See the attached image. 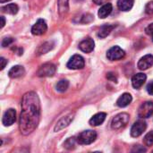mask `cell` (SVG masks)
<instances>
[{
	"label": "cell",
	"mask_w": 153,
	"mask_h": 153,
	"mask_svg": "<svg viewBox=\"0 0 153 153\" xmlns=\"http://www.w3.org/2000/svg\"><path fill=\"white\" fill-rule=\"evenodd\" d=\"M145 13L147 14H153V1L149 2L145 6Z\"/></svg>",
	"instance_id": "obj_27"
},
{
	"label": "cell",
	"mask_w": 153,
	"mask_h": 153,
	"mask_svg": "<svg viewBox=\"0 0 153 153\" xmlns=\"http://www.w3.org/2000/svg\"><path fill=\"white\" fill-rule=\"evenodd\" d=\"M84 65H85L84 58L80 55L73 56L67 63V67L69 69H73V70L82 69L84 67Z\"/></svg>",
	"instance_id": "obj_5"
},
{
	"label": "cell",
	"mask_w": 153,
	"mask_h": 153,
	"mask_svg": "<svg viewBox=\"0 0 153 153\" xmlns=\"http://www.w3.org/2000/svg\"><path fill=\"white\" fill-rule=\"evenodd\" d=\"M153 65V56L152 55H146L144 56H143L139 62H138V68L142 71L147 70L150 67H152Z\"/></svg>",
	"instance_id": "obj_12"
},
{
	"label": "cell",
	"mask_w": 153,
	"mask_h": 153,
	"mask_svg": "<svg viewBox=\"0 0 153 153\" xmlns=\"http://www.w3.org/2000/svg\"><path fill=\"white\" fill-rule=\"evenodd\" d=\"M94 48H95V42L91 38H87L79 44V48L85 53H91V51H93Z\"/></svg>",
	"instance_id": "obj_13"
},
{
	"label": "cell",
	"mask_w": 153,
	"mask_h": 153,
	"mask_svg": "<svg viewBox=\"0 0 153 153\" xmlns=\"http://www.w3.org/2000/svg\"><path fill=\"white\" fill-rule=\"evenodd\" d=\"M19 7L15 4H9L1 8V11L4 13H9V14H16L18 13Z\"/></svg>",
	"instance_id": "obj_22"
},
{
	"label": "cell",
	"mask_w": 153,
	"mask_h": 153,
	"mask_svg": "<svg viewBox=\"0 0 153 153\" xmlns=\"http://www.w3.org/2000/svg\"><path fill=\"white\" fill-rule=\"evenodd\" d=\"M125 56H126V52L121 48H119L118 46L112 47L107 53L108 59L111 60V61L122 59L125 57Z\"/></svg>",
	"instance_id": "obj_6"
},
{
	"label": "cell",
	"mask_w": 153,
	"mask_h": 153,
	"mask_svg": "<svg viewBox=\"0 0 153 153\" xmlns=\"http://www.w3.org/2000/svg\"><path fill=\"white\" fill-rule=\"evenodd\" d=\"M153 114V102L146 101L141 105L138 110V116L141 118H148Z\"/></svg>",
	"instance_id": "obj_7"
},
{
	"label": "cell",
	"mask_w": 153,
	"mask_h": 153,
	"mask_svg": "<svg viewBox=\"0 0 153 153\" xmlns=\"http://www.w3.org/2000/svg\"><path fill=\"white\" fill-rule=\"evenodd\" d=\"M112 10H113L112 4H111L110 3H106L105 4H103V5L100 7V9L99 10L98 14H99L100 18L104 19V18L108 17V16L111 13Z\"/></svg>",
	"instance_id": "obj_19"
},
{
	"label": "cell",
	"mask_w": 153,
	"mask_h": 153,
	"mask_svg": "<svg viewBox=\"0 0 153 153\" xmlns=\"http://www.w3.org/2000/svg\"><path fill=\"white\" fill-rule=\"evenodd\" d=\"M145 31H146V33H147L148 35L152 36L153 40V23H151V24L145 29Z\"/></svg>",
	"instance_id": "obj_31"
},
{
	"label": "cell",
	"mask_w": 153,
	"mask_h": 153,
	"mask_svg": "<svg viewBox=\"0 0 153 153\" xmlns=\"http://www.w3.org/2000/svg\"><path fill=\"white\" fill-rule=\"evenodd\" d=\"M147 91L150 95L153 96V81L147 85Z\"/></svg>",
	"instance_id": "obj_33"
},
{
	"label": "cell",
	"mask_w": 153,
	"mask_h": 153,
	"mask_svg": "<svg viewBox=\"0 0 153 153\" xmlns=\"http://www.w3.org/2000/svg\"><path fill=\"white\" fill-rule=\"evenodd\" d=\"M69 87V82L67 80H61L56 84V90L59 92H65Z\"/></svg>",
	"instance_id": "obj_24"
},
{
	"label": "cell",
	"mask_w": 153,
	"mask_h": 153,
	"mask_svg": "<svg viewBox=\"0 0 153 153\" xmlns=\"http://www.w3.org/2000/svg\"><path fill=\"white\" fill-rule=\"evenodd\" d=\"M114 28H115V25H112V24H105V25L101 26V28L100 29L99 33H98V36L100 38H101V39L106 38L108 35L110 34V32L113 30Z\"/></svg>",
	"instance_id": "obj_21"
},
{
	"label": "cell",
	"mask_w": 153,
	"mask_h": 153,
	"mask_svg": "<svg viewBox=\"0 0 153 153\" xmlns=\"http://www.w3.org/2000/svg\"><path fill=\"white\" fill-rule=\"evenodd\" d=\"M134 3V0H118L117 6L119 10L126 12V11H129L132 9Z\"/></svg>",
	"instance_id": "obj_20"
},
{
	"label": "cell",
	"mask_w": 153,
	"mask_h": 153,
	"mask_svg": "<svg viewBox=\"0 0 153 153\" xmlns=\"http://www.w3.org/2000/svg\"><path fill=\"white\" fill-rule=\"evenodd\" d=\"M132 100H133V98H132L131 94H129V93H124L117 100V105L119 108H126V107H127L132 102Z\"/></svg>",
	"instance_id": "obj_18"
},
{
	"label": "cell",
	"mask_w": 153,
	"mask_h": 153,
	"mask_svg": "<svg viewBox=\"0 0 153 153\" xmlns=\"http://www.w3.org/2000/svg\"><path fill=\"white\" fill-rule=\"evenodd\" d=\"M130 117L127 113H120L117 115L111 121V128L113 130H119L125 127L129 122Z\"/></svg>",
	"instance_id": "obj_2"
},
{
	"label": "cell",
	"mask_w": 153,
	"mask_h": 153,
	"mask_svg": "<svg viewBox=\"0 0 153 153\" xmlns=\"http://www.w3.org/2000/svg\"><path fill=\"white\" fill-rule=\"evenodd\" d=\"M56 65L52 63H46L42 65L37 72L39 77H52L56 73Z\"/></svg>",
	"instance_id": "obj_4"
},
{
	"label": "cell",
	"mask_w": 153,
	"mask_h": 153,
	"mask_svg": "<svg viewBox=\"0 0 153 153\" xmlns=\"http://www.w3.org/2000/svg\"><path fill=\"white\" fill-rule=\"evenodd\" d=\"M13 42V38H5V39H4L3 41H2V47H3V48H5V47L11 45Z\"/></svg>",
	"instance_id": "obj_29"
},
{
	"label": "cell",
	"mask_w": 153,
	"mask_h": 153,
	"mask_svg": "<svg viewBox=\"0 0 153 153\" xmlns=\"http://www.w3.org/2000/svg\"><path fill=\"white\" fill-rule=\"evenodd\" d=\"M15 120H16V111L13 108H10L4 112L2 122L4 126H10L15 122Z\"/></svg>",
	"instance_id": "obj_11"
},
{
	"label": "cell",
	"mask_w": 153,
	"mask_h": 153,
	"mask_svg": "<svg viewBox=\"0 0 153 153\" xmlns=\"http://www.w3.org/2000/svg\"><path fill=\"white\" fill-rule=\"evenodd\" d=\"M106 113H103V112H100V113H98L96 115H94L91 120H90V125L92 126H100L106 119Z\"/></svg>",
	"instance_id": "obj_16"
},
{
	"label": "cell",
	"mask_w": 153,
	"mask_h": 153,
	"mask_svg": "<svg viewBox=\"0 0 153 153\" xmlns=\"http://www.w3.org/2000/svg\"><path fill=\"white\" fill-rule=\"evenodd\" d=\"M47 30H48V25H47L45 20L39 19L36 22V23L32 26L31 33L36 36H40V35H43L44 33H46Z\"/></svg>",
	"instance_id": "obj_9"
},
{
	"label": "cell",
	"mask_w": 153,
	"mask_h": 153,
	"mask_svg": "<svg viewBox=\"0 0 153 153\" xmlns=\"http://www.w3.org/2000/svg\"><path fill=\"white\" fill-rule=\"evenodd\" d=\"M76 143H77V140L75 139V138H68L65 142V143H64V146H65V149H67V150H74V148H75V144Z\"/></svg>",
	"instance_id": "obj_25"
},
{
	"label": "cell",
	"mask_w": 153,
	"mask_h": 153,
	"mask_svg": "<svg viewBox=\"0 0 153 153\" xmlns=\"http://www.w3.org/2000/svg\"><path fill=\"white\" fill-rule=\"evenodd\" d=\"M108 1H110V0H93V2H94L96 4H106V3H108Z\"/></svg>",
	"instance_id": "obj_35"
},
{
	"label": "cell",
	"mask_w": 153,
	"mask_h": 153,
	"mask_svg": "<svg viewBox=\"0 0 153 153\" xmlns=\"http://www.w3.org/2000/svg\"><path fill=\"white\" fill-rule=\"evenodd\" d=\"M52 48H53V43H52V42H46V43H44L43 45H41V46L39 48L37 53H38L39 56H40V55H43V54L48 53V52L49 50H51Z\"/></svg>",
	"instance_id": "obj_23"
},
{
	"label": "cell",
	"mask_w": 153,
	"mask_h": 153,
	"mask_svg": "<svg viewBox=\"0 0 153 153\" xmlns=\"http://www.w3.org/2000/svg\"><path fill=\"white\" fill-rule=\"evenodd\" d=\"M1 21H2V23H1V28H3L5 24V20H4V16H1Z\"/></svg>",
	"instance_id": "obj_36"
},
{
	"label": "cell",
	"mask_w": 153,
	"mask_h": 153,
	"mask_svg": "<svg viewBox=\"0 0 153 153\" xmlns=\"http://www.w3.org/2000/svg\"><path fill=\"white\" fill-rule=\"evenodd\" d=\"M74 113H71V114H68L66 115L65 117H62L56 125L55 128H54V131L55 132H59L61 130H63L64 128L67 127L73 121L74 119Z\"/></svg>",
	"instance_id": "obj_10"
},
{
	"label": "cell",
	"mask_w": 153,
	"mask_h": 153,
	"mask_svg": "<svg viewBox=\"0 0 153 153\" xmlns=\"http://www.w3.org/2000/svg\"><path fill=\"white\" fill-rule=\"evenodd\" d=\"M69 0H58L57 5H58V13L60 17H65L68 11H69Z\"/></svg>",
	"instance_id": "obj_17"
},
{
	"label": "cell",
	"mask_w": 153,
	"mask_h": 153,
	"mask_svg": "<svg viewBox=\"0 0 153 153\" xmlns=\"http://www.w3.org/2000/svg\"><path fill=\"white\" fill-rule=\"evenodd\" d=\"M0 61H1V70H3L4 67H5V65H6V64H7V60L6 59H4V57H1L0 58Z\"/></svg>",
	"instance_id": "obj_34"
},
{
	"label": "cell",
	"mask_w": 153,
	"mask_h": 153,
	"mask_svg": "<svg viewBox=\"0 0 153 153\" xmlns=\"http://www.w3.org/2000/svg\"><path fill=\"white\" fill-rule=\"evenodd\" d=\"M8 1H11V0H0L1 3H6V2H8Z\"/></svg>",
	"instance_id": "obj_37"
},
{
	"label": "cell",
	"mask_w": 153,
	"mask_h": 153,
	"mask_svg": "<svg viewBox=\"0 0 153 153\" xmlns=\"http://www.w3.org/2000/svg\"><path fill=\"white\" fill-rule=\"evenodd\" d=\"M143 143L146 146H152L153 145V131L148 133L143 139Z\"/></svg>",
	"instance_id": "obj_26"
},
{
	"label": "cell",
	"mask_w": 153,
	"mask_h": 153,
	"mask_svg": "<svg viewBox=\"0 0 153 153\" xmlns=\"http://www.w3.org/2000/svg\"><path fill=\"white\" fill-rule=\"evenodd\" d=\"M93 20V16L91 15V14H85V15H83V17H82V22H83V23H88V22H91V21Z\"/></svg>",
	"instance_id": "obj_30"
},
{
	"label": "cell",
	"mask_w": 153,
	"mask_h": 153,
	"mask_svg": "<svg viewBox=\"0 0 153 153\" xmlns=\"http://www.w3.org/2000/svg\"><path fill=\"white\" fill-rule=\"evenodd\" d=\"M19 129L22 134L29 135L36 130L40 119V102L34 91L23 95L21 103Z\"/></svg>",
	"instance_id": "obj_1"
},
{
	"label": "cell",
	"mask_w": 153,
	"mask_h": 153,
	"mask_svg": "<svg viewBox=\"0 0 153 153\" xmlns=\"http://www.w3.org/2000/svg\"><path fill=\"white\" fill-rule=\"evenodd\" d=\"M96 139H97V133L95 131H92V130L84 131V132L81 133L76 138L77 143L79 144H82V145L91 144L93 142H95Z\"/></svg>",
	"instance_id": "obj_3"
},
{
	"label": "cell",
	"mask_w": 153,
	"mask_h": 153,
	"mask_svg": "<svg viewBox=\"0 0 153 153\" xmlns=\"http://www.w3.org/2000/svg\"><path fill=\"white\" fill-rule=\"evenodd\" d=\"M146 79H147L146 74H144L143 73H139V74H134L132 78L133 87L134 89H140L144 84V82H146Z\"/></svg>",
	"instance_id": "obj_14"
},
{
	"label": "cell",
	"mask_w": 153,
	"mask_h": 153,
	"mask_svg": "<svg viewBox=\"0 0 153 153\" xmlns=\"http://www.w3.org/2000/svg\"><path fill=\"white\" fill-rule=\"evenodd\" d=\"M132 152H146V149L143 148V147H141L140 145H137L134 147V149L132 151Z\"/></svg>",
	"instance_id": "obj_32"
},
{
	"label": "cell",
	"mask_w": 153,
	"mask_h": 153,
	"mask_svg": "<svg viewBox=\"0 0 153 153\" xmlns=\"http://www.w3.org/2000/svg\"><path fill=\"white\" fill-rule=\"evenodd\" d=\"M146 128H147L146 122L143 120H138L133 125L131 128V135L133 137H139L144 133Z\"/></svg>",
	"instance_id": "obj_8"
},
{
	"label": "cell",
	"mask_w": 153,
	"mask_h": 153,
	"mask_svg": "<svg viewBox=\"0 0 153 153\" xmlns=\"http://www.w3.org/2000/svg\"><path fill=\"white\" fill-rule=\"evenodd\" d=\"M24 74H25V70H24L23 66H22V65H15V66L12 67L10 69V71L8 72V75L12 79L20 78V77L23 76Z\"/></svg>",
	"instance_id": "obj_15"
},
{
	"label": "cell",
	"mask_w": 153,
	"mask_h": 153,
	"mask_svg": "<svg viewBox=\"0 0 153 153\" xmlns=\"http://www.w3.org/2000/svg\"><path fill=\"white\" fill-rule=\"evenodd\" d=\"M107 79H108V81H110V82H117V75H116L114 73H112V72L107 74Z\"/></svg>",
	"instance_id": "obj_28"
}]
</instances>
